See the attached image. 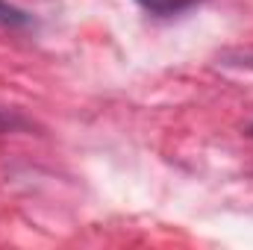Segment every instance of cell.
Listing matches in <instances>:
<instances>
[{
	"label": "cell",
	"mask_w": 253,
	"mask_h": 250,
	"mask_svg": "<svg viewBox=\"0 0 253 250\" xmlns=\"http://www.w3.org/2000/svg\"><path fill=\"white\" fill-rule=\"evenodd\" d=\"M194 0H138V6H144L153 15H177L183 9H189Z\"/></svg>",
	"instance_id": "cell-2"
},
{
	"label": "cell",
	"mask_w": 253,
	"mask_h": 250,
	"mask_svg": "<svg viewBox=\"0 0 253 250\" xmlns=\"http://www.w3.org/2000/svg\"><path fill=\"white\" fill-rule=\"evenodd\" d=\"M0 27H9V30H21V27H30V15L18 6H12L9 0H0Z\"/></svg>",
	"instance_id": "cell-1"
},
{
	"label": "cell",
	"mask_w": 253,
	"mask_h": 250,
	"mask_svg": "<svg viewBox=\"0 0 253 250\" xmlns=\"http://www.w3.org/2000/svg\"><path fill=\"white\" fill-rule=\"evenodd\" d=\"M248 135H253V124H251V126H248Z\"/></svg>",
	"instance_id": "cell-3"
}]
</instances>
